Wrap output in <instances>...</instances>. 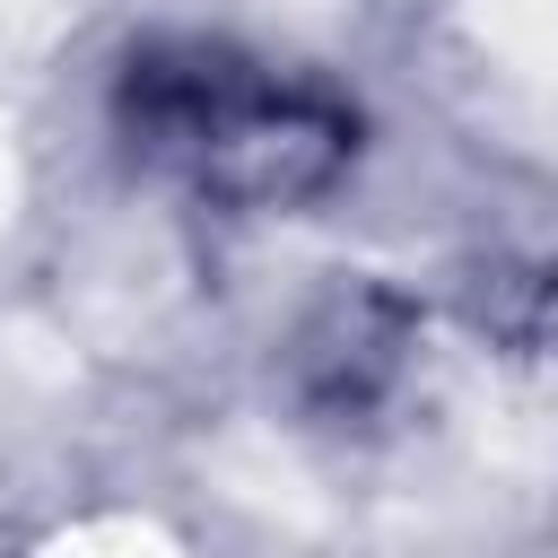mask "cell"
<instances>
[{"label":"cell","mask_w":558,"mask_h":558,"mask_svg":"<svg viewBox=\"0 0 558 558\" xmlns=\"http://www.w3.org/2000/svg\"><path fill=\"white\" fill-rule=\"evenodd\" d=\"M113 140L192 209L279 218L349 183L366 122L357 96L305 61L235 35H140L113 61Z\"/></svg>","instance_id":"6da1fadb"}]
</instances>
